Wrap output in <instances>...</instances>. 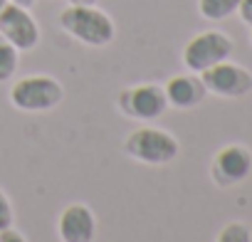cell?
<instances>
[{
	"mask_svg": "<svg viewBox=\"0 0 252 242\" xmlns=\"http://www.w3.org/2000/svg\"><path fill=\"white\" fill-rule=\"evenodd\" d=\"M60 28L87 47H106L116 37L114 20L96 5H67L60 13Z\"/></svg>",
	"mask_w": 252,
	"mask_h": 242,
	"instance_id": "1",
	"label": "cell"
},
{
	"mask_svg": "<svg viewBox=\"0 0 252 242\" xmlns=\"http://www.w3.org/2000/svg\"><path fill=\"white\" fill-rule=\"evenodd\" d=\"M124 153L134 161H139V163H146V166H166V163L178 158L181 144L166 129L139 126L136 131H131L126 136Z\"/></svg>",
	"mask_w": 252,
	"mask_h": 242,
	"instance_id": "2",
	"label": "cell"
},
{
	"mask_svg": "<svg viewBox=\"0 0 252 242\" xmlns=\"http://www.w3.org/2000/svg\"><path fill=\"white\" fill-rule=\"evenodd\" d=\"M64 87L50 74H28L10 87V104L28 114L52 111L62 104Z\"/></svg>",
	"mask_w": 252,
	"mask_h": 242,
	"instance_id": "3",
	"label": "cell"
},
{
	"mask_svg": "<svg viewBox=\"0 0 252 242\" xmlns=\"http://www.w3.org/2000/svg\"><path fill=\"white\" fill-rule=\"evenodd\" d=\"M235 45L232 40L220 32V30H205V32H198L195 37H190L183 47V64L188 72L193 74H200L210 67H215L218 62H225L230 60Z\"/></svg>",
	"mask_w": 252,
	"mask_h": 242,
	"instance_id": "4",
	"label": "cell"
},
{
	"mask_svg": "<svg viewBox=\"0 0 252 242\" xmlns=\"http://www.w3.org/2000/svg\"><path fill=\"white\" fill-rule=\"evenodd\" d=\"M116 106L124 116L136 119V121H154L158 116L166 114L168 109V99L161 84L146 82V84H136V87H126L119 99Z\"/></svg>",
	"mask_w": 252,
	"mask_h": 242,
	"instance_id": "5",
	"label": "cell"
},
{
	"mask_svg": "<svg viewBox=\"0 0 252 242\" xmlns=\"http://www.w3.org/2000/svg\"><path fill=\"white\" fill-rule=\"evenodd\" d=\"M200 79L208 94H215L222 99H240L252 91V72L230 60L218 62L215 67L200 72Z\"/></svg>",
	"mask_w": 252,
	"mask_h": 242,
	"instance_id": "6",
	"label": "cell"
},
{
	"mask_svg": "<svg viewBox=\"0 0 252 242\" xmlns=\"http://www.w3.org/2000/svg\"><path fill=\"white\" fill-rule=\"evenodd\" d=\"M0 35L20 52H30L40 45V25L28 8L8 3L0 10Z\"/></svg>",
	"mask_w": 252,
	"mask_h": 242,
	"instance_id": "7",
	"label": "cell"
},
{
	"mask_svg": "<svg viewBox=\"0 0 252 242\" xmlns=\"http://www.w3.org/2000/svg\"><path fill=\"white\" fill-rule=\"evenodd\" d=\"M213 181L218 185H235L240 181H245L252 171V153L240 146V144H230L222 146L215 158H213Z\"/></svg>",
	"mask_w": 252,
	"mask_h": 242,
	"instance_id": "8",
	"label": "cell"
},
{
	"mask_svg": "<svg viewBox=\"0 0 252 242\" xmlns=\"http://www.w3.org/2000/svg\"><path fill=\"white\" fill-rule=\"evenodd\" d=\"M57 235L62 242H94L96 237V217L89 205L72 203L60 212Z\"/></svg>",
	"mask_w": 252,
	"mask_h": 242,
	"instance_id": "9",
	"label": "cell"
},
{
	"mask_svg": "<svg viewBox=\"0 0 252 242\" xmlns=\"http://www.w3.org/2000/svg\"><path fill=\"white\" fill-rule=\"evenodd\" d=\"M163 91H166L168 106H176V109H193L208 94L200 74H193V72L190 74H176V77H171L163 84Z\"/></svg>",
	"mask_w": 252,
	"mask_h": 242,
	"instance_id": "10",
	"label": "cell"
},
{
	"mask_svg": "<svg viewBox=\"0 0 252 242\" xmlns=\"http://www.w3.org/2000/svg\"><path fill=\"white\" fill-rule=\"evenodd\" d=\"M237 8H240V0H198V13L213 23L227 20L230 15L237 13Z\"/></svg>",
	"mask_w": 252,
	"mask_h": 242,
	"instance_id": "11",
	"label": "cell"
},
{
	"mask_svg": "<svg viewBox=\"0 0 252 242\" xmlns=\"http://www.w3.org/2000/svg\"><path fill=\"white\" fill-rule=\"evenodd\" d=\"M18 67H20V50L13 47L3 35H0V84L10 82L18 74Z\"/></svg>",
	"mask_w": 252,
	"mask_h": 242,
	"instance_id": "12",
	"label": "cell"
},
{
	"mask_svg": "<svg viewBox=\"0 0 252 242\" xmlns=\"http://www.w3.org/2000/svg\"><path fill=\"white\" fill-rule=\"evenodd\" d=\"M215 242H252V232H250V227L245 222L232 220V222H227L218 232V240Z\"/></svg>",
	"mask_w": 252,
	"mask_h": 242,
	"instance_id": "13",
	"label": "cell"
},
{
	"mask_svg": "<svg viewBox=\"0 0 252 242\" xmlns=\"http://www.w3.org/2000/svg\"><path fill=\"white\" fill-rule=\"evenodd\" d=\"M15 222V212H13V203L10 198L0 190V230H8Z\"/></svg>",
	"mask_w": 252,
	"mask_h": 242,
	"instance_id": "14",
	"label": "cell"
},
{
	"mask_svg": "<svg viewBox=\"0 0 252 242\" xmlns=\"http://www.w3.org/2000/svg\"><path fill=\"white\" fill-rule=\"evenodd\" d=\"M0 242H28V240L15 227H8V230H0Z\"/></svg>",
	"mask_w": 252,
	"mask_h": 242,
	"instance_id": "15",
	"label": "cell"
},
{
	"mask_svg": "<svg viewBox=\"0 0 252 242\" xmlns=\"http://www.w3.org/2000/svg\"><path fill=\"white\" fill-rule=\"evenodd\" d=\"M237 15L245 25H252V0H240V8H237Z\"/></svg>",
	"mask_w": 252,
	"mask_h": 242,
	"instance_id": "16",
	"label": "cell"
},
{
	"mask_svg": "<svg viewBox=\"0 0 252 242\" xmlns=\"http://www.w3.org/2000/svg\"><path fill=\"white\" fill-rule=\"evenodd\" d=\"M10 3H15V5H20V8H28V10H30V8L37 3V0H10Z\"/></svg>",
	"mask_w": 252,
	"mask_h": 242,
	"instance_id": "17",
	"label": "cell"
},
{
	"mask_svg": "<svg viewBox=\"0 0 252 242\" xmlns=\"http://www.w3.org/2000/svg\"><path fill=\"white\" fill-rule=\"evenodd\" d=\"M69 3H72V5H94L96 0H69Z\"/></svg>",
	"mask_w": 252,
	"mask_h": 242,
	"instance_id": "18",
	"label": "cell"
},
{
	"mask_svg": "<svg viewBox=\"0 0 252 242\" xmlns=\"http://www.w3.org/2000/svg\"><path fill=\"white\" fill-rule=\"evenodd\" d=\"M8 3H10V0H0V10H3V8H5Z\"/></svg>",
	"mask_w": 252,
	"mask_h": 242,
	"instance_id": "19",
	"label": "cell"
},
{
	"mask_svg": "<svg viewBox=\"0 0 252 242\" xmlns=\"http://www.w3.org/2000/svg\"><path fill=\"white\" fill-rule=\"evenodd\" d=\"M250 28H252V25H250ZM250 40H252V32H250Z\"/></svg>",
	"mask_w": 252,
	"mask_h": 242,
	"instance_id": "20",
	"label": "cell"
}]
</instances>
